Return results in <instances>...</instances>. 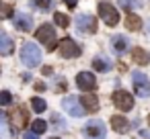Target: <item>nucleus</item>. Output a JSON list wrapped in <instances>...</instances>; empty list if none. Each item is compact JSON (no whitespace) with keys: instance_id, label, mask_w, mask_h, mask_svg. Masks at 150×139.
<instances>
[{"instance_id":"obj_31","label":"nucleus","mask_w":150,"mask_h":139,"mask_svg":"<svg viewBox=\"0 0 150 139\" xmlns=\"http://www.w3.org/2000/svg\"><path fill=\"white\" fill-rule=\"evenodd\" d=\"M35 88H37V90H39V92H43V90H45V88H47V86H45V84H43V82H37V84H35Z\"/></svg>"},{"instance_id":"obj_32","label":"nucleus","mask_w":150,"mask_h":139,"mask_svg":"<svg viewBox=\"0 0 150 139\" xmlns=\"http://www.w3.org/2000/svg\"><path fill=\"white\" fill-rule=\"evenodd\" d=\"M142 137H144V139H150V133H148V131H142Z\"/></svg>"},{"instance_id":"obj_19","label":"nucleus","mask_w":150,"mask_h":139,"mask_svg":"<svg viewBox=\"0 0 150 139\" xmlns=\"http://www.w3.org/2000/svg\"><path fill=\"white\" fill-rule=\"evenodd\" d=\"M93 68H95L97 72H109V70H111V61L105 59L103 55H97V57L93 59Z\"/></svg>"},{"instance_id":"obj_33","label":"nucleus","mask_w":150,"mask_h":139,"mask_svg":"<svg viewBox=\"0 0 150 139\" xmlns=\"http://www.w3.org/2000/svg\"><path fill=\"white\" fill-rule=\"evenodd\" d=\"M52 139H60V137H52Z\"/></svg>"},{"instance_id":"obj_11","label":"nucleus","mask_w":150,"mask_h":139,"mask_svg":"<svg viewBox=\"0 0 150 139\" xmlns=\"http://www.w3.org/2000/svg\"><path fill=\"white\" fill-rule=\"evenodd\" d=\"M8 117L13 119V123H15L17 129H25L27 123H29V115H27V108L25 106H17L13 112H8Z\"/></svg>"},{"instance_id":"obj_5","label":"nucleus","mask_w":150,"mask_h":139,"mask_svg":"<svg viewBox=\"0 0 150 139\" xmlns=\"http://www.w3.org/2000/svg\"><path fill=\"white\" fill-rule=\"evenodd\" d=\"M58 51H60V55L62 57H66V59H72V57H78L80 53H82V47L74 41V39H62L60 41V45H58Z\"/></svg>"},{"instance_id":"obj_24","label":"nucleus","mask_w":150,"mask_h":139,"mask_svg":"<svg viewBox=\"0 0 150 139\" xmlns=\"http://www.w3.org/2000/svg\"><path fill=\"white\" fill-rule=\"evenodd\" d=\"M119 4L123 6V8H127L129 13H132V8H138L142 2H140V0H119Z\"/></svg>"},{"instance_id":"obj_16","label":"nucleus","mask_w":150,"mask_h":139,"mask_svg":"<svg viewBox=\"0 0 150 139\" xmlns=\"http://www.w3.org/2000/svg\"><path fill=\"white\" fill-rule=\"evenodd\" d=\"M80 102H82V106H84L86 112H97L99 110V98L93 96V94H84L80 98Z\"/></svg>"},{"instance_id":"obj_13","label":"nucleus","mask_w":150,"mask_h":139,"mask_svg":"<svg viewBox=\"0 0 150 139\" xmlns=\"http://www.w3.org/2000/svg\"><path fill=\"white\" fill-rule=\"evenodd\" d=\"M15 27H17L19 31H23V33H29V31L33 29V17L27 15V13L15 15Z\"/></svg>"},{"instance_id":"obj_4","label":"nucleus","mask_w":150,"mask_h":139,"mask_svg":"<svg viewBox=\"0 0 150 139\" xmlns=\"http://www.w3.org/2000/svg\"><path fill=\"white\" fill-rule=\"evenodd\" d=\"M99 17L109 27H113V25L119 23V13H117V8L111 2H99Z\"/></svg>"},{"instance_id":"obj_30","label":"nucleus","mask_w":150,"mask_h":139,"mask_svg":"<svg viewBox=\"0 0 150 139\" xmlns=\"http://www.w3.org/2000/svg\"><path fill=\"white\" fill-rule=\"evenodd\" d=\"M11 15H13V8L11 6H4V19H8Z\"/></svg>"},{"instance_id":"obj_28","label":"nucleus","mask_w":150,"mask_h":139,"mask_svg":"<svg viewBox=\"0 0 150 139\" xmlns=\"http://www.w3.org/2000/svg\"><path fill=\"white\" fill-rule=\"evenodd\" d=\"M41 74H43V76H50V74H52V66H43V68H41Z\"/></svg>"},{"instance_id":"obj_29","label":"nucleus","mask_w":150,"mask_h":139,"mask_svg":"<svg viewBox=\"0 0 150 139\" xmlns=\"http://www.w3.org/2000/svg\"><path fill=\"white\" fill-rule=\"evenodd\" d=\"M62 2H64V4H68L70 8H74V6H76V2H78V0H62Z\"/></svg>"},{"instance_id":"obj_17","label":"nucleus","mask_w":150,"mask_h":139,"mask_svg":"<svg viewBox=\"0 0 150 139\" xmlns=\"http://www.w3.org/2000/svg\"><path fill=\"white\" fill-rule=\"evenodd\" d=\"M13 49H15V45H13V39L8 37V33H0V53L11 55Z\"/></svg>"},{"instance_id":"obj_7","label":"nucleus","mask_w":150,"mask_h":139,"mask_svg":"<svg viewBox=\"0 0 150 139\" xmlns=\"http://www.w3.org/2000/svg\"><path fill=\"white\" fill-rule=\"evenodd\" d=\"M132 82H134V88H136V94H138V96L150 98V80H148L146 74L134 72V74H132Z\"/></svg>"},{"instance_id":"obj_1","label":"nucleus","mask_w":150,"mask_h":139,"mask_svg":"<svg viewBox=\"0 0 150 139\" xmlns=\"http://www.w3.org/2000/svg\"><path fill=\"white\" fill-rule=\"evenodd\" d=\"M35 37H37V41H41V43L47 47V51H52V49L58 47V35H56V29H54V25H50V23H43V25L37 29Z\"/></svg>"},{"instance_id":"obj_21","label":"nucleus","mask_w":150,"mask_h":139,"mask_svg":"<svg viewBox=\"0 0 150 139\" xmlns=\"http://www.w3.org/2000/svg\"><path fill=\"white\" fill-rule=\"evenodd\" d=\"M31 106H33V110H35V112H43V110L47 108V104H45V100H43V98H39V96H35V98H31Z\"/></svg>"},{"instance_id":"obj_10","label":"nucleus","mask_w":150,"mask_h":139,"mask_svg":"<svg viewBox=\"0 0 150 139\" xmlns=\"http://www.w3.org/2000/svg\"><path fill=\"white\" fill-rule=\"evenodd\" d=\"M76 86H78L82 92L95 90V88H97V78H95V74H91V72H80V74L76 76Z\"/></svg>"},{"instance_id":"obj_27","label":"nucleus","mask_w":150,"mask_h":139,"mask_svg":"<svg viewBox=\"0 0 150 139\" xmlns=\"http://www.w3.org/2000/svg\"><path fill=\"white\" fill-rule=\"evenodd\" d=\"M23 139H39V135H37L35 131H27V133L23 135Z\"/></svg>"},{"instance_id":"obj_26","label":"nucleus","mask_w":150,"mask_h":139,"mask_svg":"<svg viewBox=\"0 0 150 139\" xmlns=\"http://www.w3.org/2000/svg\"><path fill=\"white\" fill-rule=\"evenodd\" d=\"M11 100H13V96H11L8 90H2V92H0V104H2V106L11 104Z\"/></svg>"},{"instance_id":"obj_15","label":"nucleus","mask_w":150,"mask_h":139,"mask_svg":"<svg viewBox=\"0 0 150 139\" xmlns=\"http://www.w3.org/2000/svg\"><path fill=\"white\" fill-rule=\"evenodd\" d=\"M132 61H134L136 66H148L150 55H148L146 49H142V47H134V49H132Z\"/></svg>"},{"instance_id":"obj_14","label":"nucleus","mask_w":150,"mask_h":139,"mask_svg":"<svg viewBox=\"0 0 150 139\" xmlns=\"http://www.w3.org/2000/svg\"><path fill=\"white\" fill-rule=\"evenodd\" d=\"M111 127L115 133H127L129 131V121L123 115H113L111 117Z\"/></svg>"},{"instance_id":"obj_34","label":"nucleus","mask_w":150,"mask_h":139,"mask_svg":"<svg viewBox=\"0 0 150 139\" xmlns=\"http://www.w3.org/2000/svg\"><path fill=\"white\" fill-rule=\"evenodd\" d=\"M148 125H150V117H148Z\"/></svg>"},{"instance_id":"obj_9","label":"nucleus","mask_w":150,"mask_h":139,"mask_svg":"<svg viewBox=\"0 0 150 139\" xmlns=\"http://www.w3.org/2000/svg\"><path fill=\"white\" fill-rule=\"evenodd\" d=\"M76 29L80 33H95L97 31V17H91V15L76 17Z\"/></svg>"},{"instance_id":"obj_25","label":"nucleus","mask_w":150,"mask_h":139,"mask_svg":"<svg viewBox=\"0 0 150 139\" xmlns=\"http://www.w3.org/2000/svg\"><path fill=\"white\" fill-rule=\"evenodd\" d=\"M52 123H54L60 131H66V127H68V125H66V121H62V119H60V115H56V112L52 115Z\"/></svg>"},{"instance_id":"obj_12","label":"nucleus","mask_w":150,"mask_h":139,"mask_svg":"<svg viewBox=\"0 0 150 139\" xmlns=\"http://www.w3.org/2000/svg\"><path fill=\"white\" fill-rule=\"evenodd\" d=\"M111 45H113V53H115V55H123L127 49H134L132 43H129V39H127L125 35H115V37L111 39Z\"/></svg>"},{"instance_id":"obj_20","label":"nucleus","mask_w":150,"mask_h":139,"mask_svg":"<svg viewBox=\"0 0 150 139\" xmlns=\"http://www.w3.org/2000/svg\"><path fill=\"white\" fill-rule=\"evenodd\" d=\"M31 6L41 8V10H50V8H54V0H31Z\"/></svg>"},{"instance_id":"obj_23","label":"nucleus","mask_w":150,"mask_h":139,"mask_svg":"<svg viewBox=\"0 0 150 139\" xmlns=\"http://www.w3.org/2000/svg\"><path fill=\"white\" fill-rule=\"evenodd\" d=\"M31 129H33L37 135H41L43 131H47V123H45L43 119H35V121H33V125H31Z\"/></svg>"},{"instance_id":"obj_8","label":"nucleus","mask_w":150,"mask_h":139,"mask_svg":"<svg viewBox=\"0 0 150 139\" xmlns=\"http://www.w3.org/2000/svg\"><path fill=\"white\" fill-rule=\"evenodd\" d=\"M113 104L119 110H132L134 108V96L125 90H115L113 92Z\"/></svg>"},{"instance_id":"obj_18","label":"nucleus","mask_w":150,"mask_h":139,"mask_svg":"<svg viewBox=\"0 0 150 139\" xmlns=\"http://www.w3.org/2000/svg\"><path fill=\"white\" fill-rule=\"evenodd\" d=\"M125 27L132 29V31H140V29H142V19H140L138 15L129 13V15L125 17Z\"/></svg>"},{"instance_id":"obj_6","label":"nucleus","mask_w":150,"mask_h":139,"mask_svg":"<svg viewBox=\"0 0 150 139\" xmlns=\"http://www.w3.org/2000/svg\"><path fill=\"white\" fill-rule=\"evenodd\" d=\"M62 106H64V110H66L68 115H72V117H76V119L86 112L84 106H82V102H80V98H78V96H72V94H68V96L62 98Z\"/></svg>"},{"instance_id":"obj_3","label":"nucleus","mask_w":150,"mask_h":139,"mask_svg":"<svg viewBox=\"0 0 150 139\" xmlns=\"http://www.w3.org/2000/svg\"><path fill=\"white\" fill-rule=\"evenodd\" d=\"M82 135L86 139H105L107 137V127H105V123L101 119H93V121H88L84 125Z\"/></svg>"},{"instance_id":"obj_2","label":"nucleus","mask_w":150,"mask_h":139,"mask_svg":"<svg viewBox=\"0 0 150 139\" xmlns=\"http://www.w3.org/2000/svg\"><path fill=\"white\" fill-rule=\"evenodd\" d=\"M21 59H23V64H25L27 68H35V66L41 64V49H39L35 43L27 41V43L23 45V49H21Z\"/></svg>"},{"instance_id":"obj_22","label":"nucleus","mask_w":150,"mask_h":139,"mask_svg":"<svg viewBox=\"0 0 150 139\" xmlns=\"http://www.w3.org/2000/svg\"><path fill=\"white\" fill-rule=\"evenodd\" d=\"M54 21H56V25L62 27V29H66V27L70 25V19H68L64 13H56V15H54Z\"/></svg>"}]
</instances>
